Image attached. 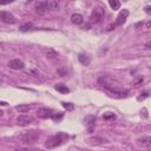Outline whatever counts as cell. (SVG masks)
Masks as SVG:
<instances>
[{
	"instance_id": "cell-20",
	"label": "cell",
	"mask_w": 151,
	"mask_h": 151,
	"mask_svg": "<svg viewBox=\"0 0 151 151\" xmlns=\"http://www.w3.org/2000/svg\"><path fill=\"white\" fill-rule=\"evenodd\" d=\"M114 118H116V116L113 113H111V112H106L104 114V119L105 120H107V119H114Z\"/></svg>"
},
{
	"instance_id": "cell-7",
	"label": "cell",
	"mask_w": 151,
	"mask_h": 151,
	"mask_svg": "<svg viewBox=\"0 0 151 151\" xmlns=\"http://www.w3.org/2000/svg\"><path fill=\"white\" fill-rule=\"evenodd\" d=\"M8 67L12 70H22L25 67V64L20 59H12L8 61Z\"/></svg>"
},
{
	"instance_id": "cell-16",
	"label": "cell",
	"mask_w": 151,
	"mask_h": 151,
	"mask_svg": "<svg viewBox=\"0 0 151 151\" xmlns=\"http://www.w3.org/2000/svg\"><path fill=\"white\" fill-rule=\"evenodd\" d=\"M109 5L112 9H119L120 8V2L118 0H109Z\"/></svg>"
},
{
	"instance_id": "cell-12",
	"label": "cell",
	"mask_w": 151,
	"mask_h": 151,
	"mask_svg": "<svg viewBox=\"0 0 151 151\" xmlns=\"http://www.w3.org/2000/svg\"><path fill=\"white\" fill-rule=\"evenodd\" d=\"M71 21L74 25H81L84 22V17L81 14H79V13H73L71 15Z\"/></svg>"
},
{
	"instance_id": "cell-5",
	"label": "cell",
	"mask_w": 151,
	"mask_h": 151,
	"mask_svg": "<svg viewBox=\"0 0 151 151\" xmlns=\"http://www.w3.org/2000/svg\"><path fill=\"white\" fill-rule=\"evenodd\" d=\"M127 17H129V11H127L126 8H123V9L119 12V14L117 15V20H116V22H114L109 29H112V28L116 27V26H120V25H123V24L125 22V20H126Z\"/></svg>"
},
{
	"instance_id": "cell-13",
	"label": "cell",
	"mask_w": 151,
	"mask_h": 151,
	"mask_svg": "<svg viewBox=\"0 0 151 151\" xmlns=\"http://www.w3.org/2000/svg\"><path fill=\"white\" fill-rule=\"evenodd\" d=\"M46 5H47V11H55L59 8V1L57 0H48L46 1Z\"/></svg>"
},
{
	"instance_id": "cell-14",
	"label": "cell",
	"mask_w": 151,
	"mask_h": 151,
	"mask_svg": "<svg viewBox=\"0 0 151 151\" xmlns=\"http://www.w3.org/2000/svg\"><path fill=\"white\" fill-rule=\"evenodd\" d=\"M32 109V105H28V104H19L15 106V110L21 112V113H25V112H28L29 110Z\"/></svg>"
},
{
	"instance_id": "cell-27",
	"label": "cell",
	"mask_w": 151,
	"mask_h": 151,
	"mask_svg": "<svg viewBox=\"0 0 151 151\" xmlns=\"http://www.w3.org/2000/svg\"><path fill=\"white\" fill-rule=\"evenodd\" d=\"M0 105H2V106H6V105H7V103H6V101H0Z\"/></svg>"
},
{
	"instance_id": "cell-24",
	"label": "cell",
	"mask_w": 151,
	"mask_h": 151,
	"mask_svg": "<svg viewBox=\"0 0 151 151\" xmlns=\"http://www.w3.org/2000/svg\"><path fill=\"white\" fill-rule=\"evenodd\" d=\"M58 72L60 73V76H65V74H66V71H65V70H63V68H59V70H58Z\"/></svg>"
},
{
	"instance_id": "cell-19",
	"label": "cell",
	"mask_w": 151,
	"mask_h": 151,
	"mask_svg": "<svg viewBox=\"0 0 151 151\" xmlns=\"http://www.w3.org/2000/svg\"><path fill=\"white\" fill-rule=\"evenodd\" d=\"M61 104H63V106H64L66 110H68V111L73 110V107H74V106H73V104H71V103H65V101H63Z\"/></svg>"
},
{
	"instance_id": "cell-2",
	"label": "cell",
	"mask_w": 151,
	"mask_h": 151,
	"mask_svg": "<svg viewBox=\"0 0 151 151\" xmlns=\"http://www.w3.org/2000/svg\"><path fill=\"white\" fill-rule=\"evenodd\" d=\"M67 139H68V136L65 132H58L57 134H53V136H51V137L47 138V140L45 143V147H47V149H54L57 146H60L65 142H67Z\"/></svg>"
},
{
	"instance_id": "cell-15",
	"label": "cell",
	"mask_w": 151,
	"mask_h": 151,
	"mask_svg": "<svg viewBox=\"0 0 151 151\" xmlns=\"http://www.w3.org/2000/svg\"><path fill=\"white\" fill-rule=\"evenodd\" d=\"M54 88H55L58 92H60V93H68V92H70V88H68L66 85H64V84H57V85L54 86Z\"/></svg>"
},
{
	"instance_id": "cell-28",
	"label": "cell",
	"mask_w": 151,
	"mask_h": 151,
	"mask_svg": "<svg viewBox=\"0 0 151 151\" xmlns=\"http://www.w3.org/2000/svg\"><path fill=\"white\" fill-rule=\"evenodd\" d=\"M2 116H4V112H2L1 110H0V117H2Z\"/></svg>"
},
{
	"instance_id": "cell-3",
	"label": "cell",
	"mask_w": 151,
	"mask_h": 151,
	"mask_svg": "<svg viewBox=\"0 0 151 151\" xmlns=\"http://www.w3.org/2000/svg\"><path fill=\"white\" fill-rule=\"evenodd\" d=\"M104 14H105V11H104L103 7H96V8L92 11L91 15H90L91 22H94V24L100 22V21L103 20V18H104Z\"/></svg>"
},
{
	"instance_id": "cell-17",
	"label": "cell",
	"mask_w": 151,
	"mask_h": 151,
	"mask_svg": "<svg viewBox=\"0 0 151 151\" xmlns=\"http://www.w3.org/2000/svg\"><path fill=\"white\" fill-rule=\"evenodd\" d=\"M46 55L48 58H55V57H58V52L55 50H53V48L50 47V48L46 50Z\"/></svg>"
},
{
	"instance_id": "cell-23",
	"label": "cell",
	"mask_w": 151,
	"mask_h": 151,
	"mask_svg": "<svg viewBox=\"0 0 151 151\" xmlns=\"http://www.w3.org/2000/svg\"><path fill=\"white\" fill-rule=\"evenodd\" d=\"M143 96H140V97H138V100H143L144 98H146V97H149V92L146 91V92H144V93H142Z\"/></svg>"
},
{
	"instance_id": "cell-10",
	"label": "cell",
	"mask_w": 151,
	"mask_h": 151,
	"mask_svg": "<svg viewBox=\"0 0 151 151\" xmlns=\"http://www.w3.org/2000/svg\"><path fill=\"white\" fill-rule=\"evenodd\" d=\"M78 60H79V63L81 65L87 66L90 64V61H91V55L88 53H84V52L83 53H79L78 54Z\"/></svg>"
},
{
	"instance_id": "cell-8",
	"label": "cell",
	"mask_w": 151,
	"mask_h": 151,
	"mask_svg": "<svg viewBox=\"0 0 151 151\" xmlns=\"http://www.w3.org/2000/svg\"><path fill=\"white\" fill-rule=\"evenodd\" d=\"M17 123H18V125H20V126H26V125L33 123V118H32L31 116L21 114V116H19V117L17 118Z\"/></svg>"
},
{
	"instance_id": "cell-18",
	"label": "cell",
	"mask_w": 151,
	"mask_h": 151,
	"mask_svg": "<svg viewBox=\"0 0 151 151\" xmlns=\"http://www.w3.org/2000/svg\"><path fill=\"white\" fill-rule=\"evenodd\" d=\"M31 28H32V24H31V22H26V24H24V25L20 26V31H22V32L28 31V29H31Z\"/></svg>"
},
{
	"instance_id": "cell-6",
	"label": "cell",
	"mask_w": 151,
	"mask_h": 151,
	"mask_svg": "<svg viewBox=\"0 0 151 151\" xmlns=\"http://www.w3.org/2000/svg\"><path fill=\"white\" fill-rule=\"evenodd\" d=\"M54 111L52 109H46V107H41V109H38L37 111V116L39 118H42V119H47V118H53L54 116Z\"/></svg>"
},
{
	"instance_id": "cell-4",
	"label": "cell",
	"mask_w": 151,
	"mask_h": 151,
	"mask_svg": "<svg viewBox=\"0 0 151 151\" xmlns=\"http://www.w3.org/2000/svg\"><path fill=\"white\" fill-rule=\"evenodd\" d=\"M0 21H2L4 24H9V25H12V24H15L17 19H15V17H14L11 12H8V11H0Z\"/></svg>"
},
{
	"instance_id": "cell-22",
	"label": "cell",
	"mask_w": 151,
	"mask_h": 151,
	"mask_svg": "<svg viewBox=\"0 0 151 151\" xmlns=\"http://www.w3.org/2000/svg\"><path fill=\"white\" fill-rule=\"evenodd\" d=\"M15 151H37V150H32L28 147H18V149H15Z\"/></svg>"
},
{
	"instance_id": "cell-9",
	"label": "cell",
	"mask_w": 151,
	"mask_h": 151,
	"mask_svg": "<svg viewBox=\"0 0 151 151\" xmlns=\"http://www.w3.org/2000/svg\"><path fill=\"white\" fill-rule=\"evenodd\" d=\"M35 8V12L39 13V14H45L47 12V5H46V1H38L34 6Z\"/></svg>"
},
{
	"instance_id": "cell-1",
	"label": "cell",
	"mask_w": 151,
	"mask_h": 151,
	"mask_svg": "<svg viewBox=\"0 0 151 151\" xmlns=\"http://www.w3.org/2000/svg\"><path fill=\"white\" fill-rule=\"evenodd\" d=\"M17 138L24 143V144H28V145H32L34 143H37L40 138V133L39 131L37 130H28V131H24L21 132L20 134L17 136Z\"/></svg>"
},
{
	"instance_id": "cell-25",
	"label": "cell",
	"mask_w": 151,
	"mask_h": 151,
	"mask_svg": "<svg viewBox=\"0 0 151 151\" xmlns=\"http://www.w3.org/2000/svg\"><path fill=\"white\" fill-rule=\"evenodd\" d=\"M145 28H146V29H149V28H150V20H147V21L145 22Z\"/></svg>"
},
{
	"instance_id": "cell-29",
	"label": "cell",
	"mask_w": 151,
	"mask_h": 151,
	"mask_svg": "<svg viewBox=\"0 0 151 151\" xmlns=\"http://www.w3.org/2000/svg\"><path fill=\"white\" fill-rule=\"evenodd\" d=\"M1 83H2V80H1V79H0V84H1Z\"/></svg>"
},
{
	"instance_id": "cell-21",
	"label": "cell",
	"mask_w": 151,
	"mask_h": 151,
	"mask_svg": "<svg viewBox=\"0 0 151 151\" xmlns=\"http://www.w3.org/2000/svg\"><path fill=\"white\" fill-rule=\"evenodd\" d=\"M63 116H64V114H63L61 112H58V114H57V113H54L53 119H54V120H60V119L63 118Z\"/></svg>"
},
{
	"instance_id": "cell-26",
	"label": "cell",
	"mask_w": 151,
	"mask_h": 151,
	"mask_svg": "<svg viewBox=\"0 0 151 151\" xmlns=\"http://www.w3.org/2000/svg\"><path fill=\"white\" fill-rule=\"evenodd\" d=\"M145 12H146V13H150V6H146V7H145Z\"/></svg>"
},
{
	"instance_id": "cell-11",
	"label": "cell",
	"mask_w": 151,
	"mask_h": 151,
	"mask_svg": "<svg viewBox=\"0 0 151 151\" xmlns=\"http://www.w3.org/2000/svg\"><path fill=\"white\" fill-rule=\"evenodd\" d=\"M137 142L142 147H150L151 146V137L150 136H144V137L139 138Z\"/></svg>"
}]
</instances>
